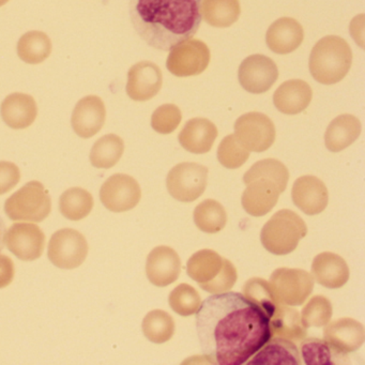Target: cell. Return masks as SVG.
<instances>
[{
    "instance_id": "6da1fadb",
    "label": "cell",
    "mask_w": 365,
    "mask_h": 365,
    "mask_svg": "<svg viewBox=\"0 0 365 365\" xmlns=\"http://www.w3.org/2000/svg\"><path fill=\"white\" fill-rule=\"evenodd\" d=\"M196 314L200 348L213 364H245L271 339L268 316L240 292L212 294Z\"/></svg>"
},
{
    "instance_id": "7a4b0ae2",
    "label": "cell",
    "mask_w": 365,
    "mask_h": 365,
    "mask_svg": "<svg viewBox=\"0 0 365 365\" xmlns=\"http://www.w3.org/2000/svg\"><path fill=\"white\" fill-rule=\"evenodd\" d=\"M202 0H130V18L140 38L155 50H173L196 35Z\"/></svg>"
},
{
    "instance_id": "3957f363",
    "label": "cell",
    "mask_w": 365,
    "mask_h": 365,
    "mask_svg": "<svg viewBox=\"0 0 365 365\" xmlns=\"http://www.w3.org/2000/svg\"><path fill=\"white\" fill-rule=\"evenodd\" d=\"M352 63L349 44L337 36H327L314 46L309 55V71L314 80L322 85L341 82Z\"/></svg>"
},
{
    "instance_id": "277c9868",
    "label": "cell",
    "mask_w": 365,
    "mask_h": 365,
    "mask_svg": "<svg viewBox=\"0 0 365 365\" xmlns=\"http://www.w3.org/2000/svg\"><path fill=\"white\" fill-rule=\"evenodd\" d=\"M243 182L247 189L241 202L243 209L253 217L268 215L287 187V182L270 168H250L243 176Z\"/></svg>"
},
{
    "instance_id": "5b68a950",
    "label": "cell",
    "mask_w": 365,
    "mask_h": 365,
    "mask_svg": "<svg viewBox=\"0 0 365 365\" xmlns=\"http://www.w3.org/2000/svg\"><path fill=\"white\" fill-rule=\"evenodd\" d=\"M307 234L305 222L289 209L277 211L262 227L260 241L274 255H287L298 247Z\"/></svg>"
},
{
    "instance_id": "8992f818",
    "label": "cell",
    "mask_w": 365,
    "mask_h": 365,
    "mask_svg": "<svg viewBox=\"0 0 365 365\" xmlns=\"http://www.w3.org/2000/svg\"><path fill=\"white\" fill-rule=\"evenodd\" d=\"M50 194L39 181H31L5 202V212L12 221L39 223L50 215Z\"/></svg>"
},
{
    "instance_id": "52a82bcc",
    "label": "cell",
    "mask_w": 365,
    "mask_h": 365,
    "mask_svg": "<svg viewBox=\"0 0 365 365\" xmlns=\"http://www.w3.org/2000/svg\"><path fill=\"white\" fill-rule=\"evenodd\" d=\"M207 182L208 168L206 166L185 162L175 166L168 173L166 187L175 200L191 202L204 194Z\"/></svg>"
},
{
    "instance_id": "ba28073f",
    "label": "cell",
    "mask_w": 365,
    "mask_h": 365,
    "mask_svg": "<svg viewBox=\"0 0 365 365\" xmlns=\"http://www.w3.org/2000/svg\"><path fill=\"white\" fill-rule=\"evenodd\" d=\"M48 258L57 268L71 269L82 266L88 255V243L84 235L72 228H63L53 235L48 243Z\"/></svg>"
},
{
    "instance_id": "9c48e42d",
    "label": "cell",
    "mask_w": 365,
    "mask_h": 365,
    "mask_svg": "<svg viewBox=\"0 0 365 365\" xmlns=\"http://www.w3.org/2000/svg\"><path fill=\"white\" fill-rule=\"evenodd\" d=\"M269 283L279 302L299 307L313 292L314 277L302 269L279 268L271 274Z\"/></svg>"
},
{
    "instance_id": "30bf717a",
    "label": "cell",
    "mask_w": 365,
    "mask_h": 365,
    "mask_svg": "<svg viewBox=\"0 0 365 365\" xmlns=\"http://www.w3.org/2000/svg\"><path fill=\"white\" fill-rule=\"evenodd\" d=\"M210 50L205 42L189 39L170 50L166 68L178 78L202 74L210 63Z\"/></svg>"
},
{
    "instance_id": "8fae6325",
    "label": "cell",
    "mask_w": 365,
    "mask_h": 365,
    "mask_svg": "<svg viewBox=\"0 0 365 365\" xmlns=\"http://www.w3.org/2000/svg\"><path fill=\"white\" fill-rule=\"evenodd\" d=\"M235 136L247 150L262 153L274 143V123L262 113H247L235 123Z\"/></svg>"
},
{
    "instance_id": "7c38bea8",
    "label": "cell",
    "mask_w": 365,
    "mask_h": 365,
    "mask_svg": "<svg viewBox=\"0 0 365 365\" xmlns=\"http://www.w3.org/2000/svg\"><path fill=\"white\" fill-rule=\"evenodd\" d=\"M142 197V190L133 177L115 174L102 185L100 200L108 210L120 213L132 210Z\"/></svg>"
},
{
    "instance_id": "4fadbf2b",
    "label": "cell",
    "mask_w": 365,
    "mask_h": 365,
    "mask_svg": "<svg viewBox=\"0 0 365 365\" xmlns=\"http://www.w3.org/2000/svg\"><path fill=\"white\" fill-rule=\"evenodd\" d=\"M239 83L243 89L254 95L267 93L279 78V70L272 59L264 55H252L241 63Z\"/></svg>"
},
{
    "instance_id": "5bb4252c",
    "label": "cell",
    "mask_w": 365,
    "mask_h": 365,
    "mask_svg": "<svg viewBox=\"0 0 365 365\" xmlns=\"http://www.w3.org/2000/svg\"><path fill=\"white\" fill-rule=\"evenodd\" d=\"M6 245L11 253L25 262L38 259L46 247V235L31 222L14 223L6 234Z\"/></svg>"
},
{
    "instance_id": "9a60e30c",
    "label": "cell",
    "mask_w": 365,
    "mask_h": 365,
    "mask_svg": "<svg viewBox=\"0 0 365 365\" xmlns=\"http://www.w3.org/2000/svg\"><path fill=\"white\" fill-rule=\"evenodd\" d=\"M324 339L335 354L347 360L348 354L364 343V327L352 318H341L324 326Z\"/></svg>"
},
{
    "instance_id": "2e32d148",
    "label": "cell",
    "mask_w": 365,
    "mask_h": 365,
    "mask_svg": "<svg viewBox=\"0 0 365 365\" xmlns=\"http://www.w3.org/2000/svg\"><path fill=\"white\" fill-rule=\"evenodd\" d=\"M163 76L159 66L151 61H140L128 72L127 95L134 101L153 99L161 91Z\"/></svg>"
},
{
    "instance_id": "e0dca14e",
    "label": "cell",
    "mask_w": 365,
    "mask_h": 365,
    "mask_svg": "<svg viewBox=\"0 0 365 365\" xmlns=\"http://www.w3.org/2000/svg\"><path fill=\"white\" fill-rule=\"evenodd\" d=\"M106 108L97 96H87L76 103L72 113L71 125L76 135L91 138L99 133L106 123Z\"/></svg>"
},
{
    "instance_id": "ac0fdd59",
    "label": "cell",
    "mask_w": 365,
    "mask_h": 365,
    "mask_svg": "<svg viewBox=\"0 0 365 365\" xmlns=\"http://www.w3.org/2000/svg\"><path fill=\"white\" fill-rule=\"evenodd\" d=\"M180 271V257L172 247L160 245L155 247L147 257V277L158 287H165L176 282Z\"/></svg>"
},
{
    "instance_id": "d6986e66",
    "label": "cell",
    "mask_w": 365,
    "mask_h": 365,
    "mask_svg": "<svg viewBox=\"0 0 365 365\" xmlns=\"http://www.w3.org/2000/svg\"><path fill=\"white\" fill-rule=\"evenodd\" d=\"M294 204L307 215L322 213L328 206L329 193L326 185L315 176H302L292 185Z\"/></svg>"
},
{
    "instance_id": "ffe728a7",
    "label": "cell",
    "mask_w": 365,
    "mask_h": 365,
    "mask_svg": "<svg viewBox=\"0 0 365 365\" xmlns=\"http://www.w3.org/2000/svg\"><path fill=\"white\" fill-rule=\"evenodd\" d=\"M0 115L4 123L11 129H27L37 118V103L36 100L27 93H11L5 98L0 106Z\"/></svg>"
},
{
    "instance_id": "44dd1931",
    "label": "cell",
    "mask_w": 365,
    "mask_h": 365,
    "mask_svg": "<svg viewBox=\"0 0 365 365\" xmlns=\"http://www.w3.org/2000/svg\"><path fill=\"white\" fill-rule=\"evenodd\" d=\"M304 39V31L298 21L281 18L269 27L266 43L275 54L286 55L294 52Z\"/></svg>"
},
{
    "instance_id": "7402d4cb",
    "label": "cell",
    "mask_w": 365,
    "mask_h": 365,
    "mask_svg": "<svg viewBox=\"0 0 365 365\" xmlns=\"http://www.w3.org/2000/svg\"><path fill=\"white\" fill-rule=\"evenodd\" d=\"M312 277L330 289L343 287L349 279V268L343 257L331 252L318 254L312 264Z\"/></svg>"
},
{
    "instance_id": "603a6c76",
    "label": "cell",
    "mask_w": 365,
    "mask_h": 365,
    "mask_svg": "<svg viewBox=\"0 0 365 365\" xmlns=\"http://www.w3.org/2000/svg\"><path fill=\"white\" fill-rule=\"evenodd\" d=\"M249 365H300V351L294 341L284 337H271L255 354Z\"/></svg>"
},
{
    "instance_id": "cb8c5ba5",
    "label": "cell",
    "mask_w": 365,
    "mask_h": 365,
    "mask_svg": "<svg viewBox=\"0 0 365 365\" xmlns=\"http://www.w3.org/2000/svg\"><path fill=\"white\" fill-rule=\"evenodd\" d=\"M217 138L215 123L206 118L190 119L179 134L181 146L191 153H209Z\"/></svg>"
},
{
    "instance_id": "d4e9b609",
    "label": "cell",
    "mask_w": 365,
    "mask_h": 365,
    "mask_svg": "<svg viewBox=\"0 0 365 365\" xmlns=\"http://www.w3.org/2000/svg\"><path fill=\"white\" fill-rule=\"evenodd\" d=\"M313 91L302 80H290L283 83L273 95V103L277 110L286 115L302 113L311 103Z\"/></svg>"
},
{
    "instance_id": "484cf974",
    "label": "cell",
    "mask_w": 365,
    "mask_h": 365,
    "mask_svg": "<svg viewBox=\"0 0 365 365\" xmlns=\"http://www.w3.org/2000/svg\"><path fill=\"white\" fill-rule=\"evenodd\" d=\"M360 120L354 115L344 114L331 121L324 134L326 147L331 153H339L354 144L361 134Z\"/></svg>"
},
{
    "instance_id": "4316f807",
    "label": "cell",
    "mask_w": 365,
    "mask_h": 365,
    "mask_svg": "<svg viewBox=\"0 0 365 365\" xmlns=\"http://www.w3.org/2000/svg\"><path fill=\"white\" fill-rule=\"evenodd\" d=\"M269 322L271 337H284L299 343L307 337V329L303 327L300 314L289 305L277 303Z\"/></svg>"
},
{
    "instance_id": "83f0119b",
    "label": "cell",
    "mask_w": 365,
    "mask_h": 365,
    "mask_svg": "<svg viewBox=\"0 0 365 365\" xmlns=\"http://www.w3.org/2000/svg\"><path fill=\"white\" fill-rule=\"evenodd\" d=\"M225 258L212 250H202L190 257L187 264L189 277L197 282L198 285L211 283L215 281L224 266Z\"/></svg>"
},
{
    "instance_id": "f1b7e54d",
    "label": "cell",
    "mask_w": 365,
    "mask_h": 365,
    "mask_svg": "<svg viewBox=\"0 0 365 365\" xmlns=\"http://www.w3.org/2000/svg\"><path fill=\"white\" fill-rule=\"evenodd\" d=\"M202 18L207 24L226 29L238 21L241 14L239 0H202Z\"/></svg>"
},
{
    "instance_id": "f546056e",
    "label": "cell",
    "mask_w": 365,
    "mask_h": 365,
    "mask_svg": "<svg viewBox=\"0 0 365 365\" xmlns=\"http://www.w3.org/2000/svg\"><path fill=\"white\" fill-rule=\"evenodd\" d=\"M52 41L43 31H33L19 40L16 51L21 61L29 65H39L52 54Z\"/></svg>"
},
{
    "instance_id": "4dcf8cb0",
    "label": "cell",
    "mask_w": 365,
    "mask_h": 365,
    "mask_svg": "<svg viewBox=\"0 0 365 365\" xmlns=\"http://www.w3.org/2000/svg\"><path fill=\"white\" fill-rule=\"evenodd\" d=\"M125 151V143L116 134L102 136L93 144L91 151V162L96 168H113L118 163Z\"/></svg>"
},
{
    "instance_id": "1f68e13d",
    "label": "cell",
    "mask_w": 365,
    "mask_h": 365,
    "mask_svg": "<svg viewBox=\"0 0 365 365\" xmlns=\"http://www.w3.org/2000/svg\"><path fill=\"white\" fill-rule=\"evenodd\" d=\"M93 204V195L87 190L71 187L61 194L59 210L66 219L80 221L91 215Z\"/></svg>"
},
{
    "instance_id": "d6a6232c",
    "label": "cell",
    "mask_w": 365,
    "mask_h": 365,
    "mask_svg": "<svg viewBox=\"0 0 365 365\" xmlns=\"http://www.w3.org/2000/svg\"><path fill=\"white\" fill-rule=\"evenodd\" d=\"M193 217L198 230L207 234L221 232L227 223L225 209L215 200H206L200 202L194 210Z\"/></svg>"
},
{
    "instance_id": "836d02e7",
    "label": "cell",
    "mask_w": 365,
    "mask_h": 365,
    "mask_svg": "<svg viewBox=\"0 0 365 365\" xmlns=\"http://www.w3.org/2000/svg\"><path fill=\"white\" fill-rule=\"evenodd\" d=\"M143 333L155 344H163L170 341L175 333V322L168 312L153 309L143 320Z\"/></svg>"
},
{
    "instance_id": "e575fe53",
    "label": "cell",
    "mask_w": 365,
    "mask_h": 365,
    "mask_svg": "<svg viewBox=\"0 0 365 365\" xmlns=\"http://www.w3.org/2000/svg\"><path fill=\"white\" fill-rule=\"evenodd\" d=\"M301 343V360L307 365L339 364L343 358L335 354L326 341L319 339H304Z\"/></svg>"
},
{
    "instance_id": "d590c367",
    "label": "cell",
    "mask_w": 365,
    "mask_h": 365,
    "mask_svg": "<svg viewBox=\"0 0 365 365\" xmlns=\"http://www.w3.org/2000/svg\"><path fill=\"white\" fill-rule=\"evenodd\" d=\"M243 296L260 307L270 319L275 307L279 302L273 294L270 283L260 277L250 279L243 286Z\"/></svg>"
},
{
    "instance_id": "8d00e7d4",
    "label": "cell",
    "mask_w": 365,
    "mask_h": 365,
    "mask_svg": "<svg viewBox=\"0 0 365 365\" xmlns=\"http://www.w3.org/2000/svg\"><path fill=\"white\" fill-rule=\"evenodd\" d=\"M333 309L327 297L317 294L307 301L301 313V322L305 329L322 328L330 322Z\"/></svg>"
},
{
    "instance_id": "74e56055",
    "label": "cell",
    "mask_w": 365,
    "mask_h": 365,
    "mask_svg": "<svg viewBox=\"0 0 365 365\" xmlns=\"http://www.w3.org/2000/svg\"><path fill=\"white\" fill-rule=\"evenodd\" d=\"M168 302L175 313L187 317L197 313L202 304V299L195 288L183 283L173 289Z\"/></svg>"
},
{
    "instance_id": "f35d334b",
    "label": "cell",
    "mask_w": 365,
    "mask_h": 365,
    "mask_svg": "<svg viewBox=\"0 0 365 365\" xmlns=\"http://www.w3.org/2000/svg\"><path fill=\"white\" fill-rule=\"evenodd\" d=\"M249 157L250 151L239 143L235 134L224 138L217 148V160L224 168L230 170L241 168Z\"/></svg>"
},
{
    "instance_id": "ab89813d",
    "label": "cell",
    "mask_w": 365,
    "mask_h": 365,
    "mask_svg": "<svg viewBox=\"0 0 365 365\" xmlns=\"http://www.w3.org/2000/svg\"><path fill=\"white\" fill-rule=\"evenodd\" d=\"M182 114L175 104H164L153 112L151 127L160 134L173 133L180 125Z\"/></svg>"
},
{
    "instance_id": "60d3db41",
    "label": "cell",
    "mask_w": 365,
    "mask_h": 365,
    "mask_svg": "<svg viewBox=\"0 0 365 365\" xmlns=\"http://www.w3.org/2000/svg\"><path fill=\"white\" fill-rule=\"evenodd\" d=\"M237 279H238L237 269L235 268L232 262L225 258L223 269H222L219 277L215 281L211 282V283L200 286L205 292H210V294H223V292H230L234 287Z\"/></svg>"
},
{
    "instance_id": "b9f144b4",
    "label": "cell",
    "mask_w": 365,
    "mask_h": 365,
    "mask_svg": "<svg viewBox=\"0 0 365 365\" xmlns=\"http://www.w3.org/2000/svg\"><path fill=\"white\" fill-rule=\"evenodd\" d=\"M21 180V170L12 162H0V195L8 193Z\"/></svg>"
},
{
    "instance_id": "7bdbcfd3",
    "label": "cell",
    "mask_w": 365,
    "mask_h": 365,
    "mask_svg": "<svg viewBox=\"0 0 365 365\" xmlns=\"http://www.w3.org/2000/svg\"><path fill=\"white\" fill-rule=\"evenodd\" d=\"M14 277V264L8 256L0 255V288L7 287Z\"/></svg>"
},
{
    "instance_id": "ee69618b",
    "label": "cell",
    "mask_w": 365,
    "mask_h": 365,
    "mask_svg": "<svg viewBox=\"0 0 365 365\" xmlns=\"http://www.w3.org/2000/svg\"><path fill=\"white\" fill-rule=\"evenodd\" d=\"M350 33L354 37V41L363 48V35H364V16H356L350 25Z\"/></svg>"
},
{
    "instance_id": "f6af8a7d",
    "label": "cell",
    "mask_w": 365,
    "mask_h": 365,
    "mask_svg": "<svg viewBox=\"0 0 365 365\" xmlns=\"http://www.w3.org/2000/svg\"><path fill=\"white\" fill-rule=\"evenodd\" d=\"M6 234H7V227L4 220L0 217V252L3 251L6 245Z\"/></svg>"
},
{
    "instance_id": "bcb514c9",
    "label": "cell",
    "mask_w": 365,
    "mask_h": 365,
    "mask_svg": "<svg viewBox=\"0 0 365 365\" xmlns=\"http://www.w3.org/2000/svg\"><path fill=\"white\" fill-rule=\"evenodd\" d=\"M10 0H0V7H3L6 4L9 3Z\"/></svg>"
}]
</instances>
